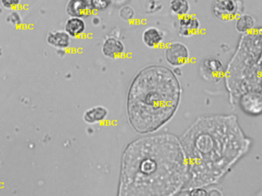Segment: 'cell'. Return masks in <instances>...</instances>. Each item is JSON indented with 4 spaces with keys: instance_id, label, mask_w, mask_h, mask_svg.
Returning <instances> with one entry per match:
<instances>
[{
    "instance_id": "cell-1",
    "label": "cell",
    "mask_w": 262,
    "mask_h": 196,
    "mask_svg": "<svg viewBox=\"0 0 262 196\" xmlns=\"http://www.w3.org/2000/svg\"><path fill=\"white\" fill-rule=\"evenodd\" d=\"M187 180L180 140L170 134L136 139L124 152L119 195H174Z\"/></svg>"
},
{
    "instance_id": "cell-2",
    "label": "cell",
    "mask_w": 262,
    "mask_h": 196,
    "mask_svg": "<svg viewBox=\"0 0 262 196\" xmlns=\"http://www.w3.org/2000/svg\"><path fill=\"white\" fill-rule=\"evenodd\" d=\"M187 164L186 186L217 182L244 154L248 142L233 116L198 119L181 138Z\"/></svg>"
},
{
    "instance_id": "cell-3",
    "label": "cell",
    "mask_w": 262,
    "mask_h": 196,
    "mask_svg": "<svg viewBox=\"0 0 262 196\" xmlns=\"http://www.w3.org/2000/svg\"><path fill=\"white\" fill-rule=\"evenodd\" d=\"M180 84L163 66H148L132 82L127 97L128 121L141 134L152 133L172 118L180 102Z\"/></svg>"
},
{
    "instance_id": "cell-4",
    "label": "cell",
    "mask_w": 262,
    "mask_h": 196,
    "mask_svg": "<svg viewBox=\"0 0 262 196\" xmlns=\"http://www.w3.org/2000/svg\"><path fill=\"white\" fill-rule=\"evenodd\" d=\"M248 34V33H247ZM248 38H243L237 55L231 62L228 70V86L233 93L238 92L240 96L248 92H261V41L250 49Z\"/></svg>"
},
{
    "instance_id": "cell-5",
    "label": "cell",
    "mask_w": 262,
    "mask_h": 196,
    "mask_svg": "<svg viewBox=\"0 0 262 196\" xmlns=\"http://www.w3.org/2000/svg\"><path fill=\"white\" fill-rule=\"evenodd\" d=\"M242 9V3L239 0H214L211 7L214 16L222 21L235 19Z\"/></svg>"
},
{
    "instance_id": "cell-6",
    "label": "cell",
    "mask_w": 262,
    "mask_h": 196,
    "mask_svg": "<svg viewBox=\"0 0 262 196\" xmlns=\"http://www.w3.org/2000/svg\"><path fill=\"white\" fill-rule=\"evenodd\" d=\"M189 50L180 41L170 43L165 49V58L167 63L172 67H180L189 61Z\"/></svg>"
},
{
    "instance_id": "cell-7",
    "label": "cell",
    "mask_w": 262,
    "mask_h": 196,
    "mask_svg": "<svg viewBox=\"0 0 262 196\" xmlns=\"http://www.w3.org/2000/svg\"><path fill=\"white\" fill-rule=\"evenodd\" d=\"M239 105L247 114L257 116L261 113V92H248L239 97Z\"/></svg>"
},
{
    "instance_id": "cell-8",
    "label": "cell",
    "mask_w": 262,
    "mask_h": 196,
    "mask_svg": "<svg viewBox=\"0 0 262 196\" xmlns=\"http://www.w3.org/2000/svg\"><path fill=\"white\" fill-rule=\"evenodd\" d=\"M224 65L220 60L214 58L205 59L201 67L202 77L206 81L217 82L223 75Z\"/></svg>"
},
{
    "instance_id": "cell-9",
    "label": "cell",
    "mask_w": 262,
    "mask_h": 196,
    "mask_svg": "<svg viewBox=\"0 0 262 196\" xmlns=\"http://www.w3.org/2000/svg\"><path fill=\"white\" fill-rule=\"evenodd\" d=\"M67 15L70 17L85 18L93 15L95 9L93 0H69L66 6Z\"/></svg>"
},
{
    "instance_id": "cell-10",
    "label": "cell",
    "mask_w": 262,
    "mask_h": 196,
    "mask_svg": "<svg viewBox=\"0 0 262 196\" xmlns=\"http://www.w3.org/2000/svg\"><path fill=\"white\" fill-rule=\"evenodd\" d=\"M201 23L199 18L193 15H183L179 20V32L181 36L188 38L200 31Z\"/></svg>"
},
{
    "instance_id": "cell-11",
    "label": "cell",
    "mask_w": 262,
    "mask_h": 196,
    "mask_svg": "<svg viewBox=\"0 0 262 196\" xmlns=\"http://www.w3.org/2000/svg\"><path fill=\"white\" fill-rule=\"evenodd\" d=\"M104 56L110 59L120 58L125 52V45L121 40L110 37L104 41L102 46Z\"/></svg>"
},
{
    "instance_id": "cell-12",
    "label": "cell",
    "mask_w": 262,
    "mask_h": 196,
    "mask_svg": "<svg viewBox=\"0 0 262 196\" xmlns=\"http://www.w3.org/2000/svg\"><path fill=\"white\" fill-rule=\"evenodd\" d=\"M47 41L58 50H66L71 45L72 38L65 30H54L49 32Z\"/></svg>"
},
{
    "instance_id": "cell-13",
    "label": "cell",
    "mask_w": 262,
    "mask_h": 196,
    "mask_svg": "<svg viewBox=\"0 0 262 196\" xmlns=\"http://www.w3.org/2000/svg\"><path fill=\"white\" fill-rule=\"evenodd\" d=\"M165 39L163 32L156 27H149L145 29L142 33V41L148 47H157L162 44Z\"/></svg>"
},
{
    "instance_id": "cell-14",
    "label": "cell",
    "mask_w": 262,
    "mask_h": 196,
    "mask_svg": "<svg viewBox=\"0 0 262 196\" xmlns=\"http://www.w3.org/2000/svg\"><path fill=\"white\" fill-rule=\"evenodd\" d=\"M86 29V24L83 18L79 17H70L65 24V31L71 38H79Z\"/></svg>"
},
{
    "instance_id": "cell-15",
    "label": "cell",
    "mask_w": 262,
    "mask_h": 196,
    "mask_svg": "<svg viewBox=\"0 0 262 196\" xmlns=\"http://www.w3.org/2000/svg\"><path fill=\"white\" fill-rule=\"evenodd\" d=\"M108 110L102 106L92 107L85 112L83 119L86 124H95L105 120L108 116Z\"/></svg>"
},
{
    "instance_id": "cell-16",
    "label": "cell",
    "mask_w": 262,
    "mask_h": 196,
    "mask_svg": "<svg viewBox=\"0 0 262 196\" xmlns=\"http://www.w3.org/2000/svg\"><path fill=\"white\" fill-rule=\"evenodd\" d=\"M256 20L249 14H240L235 18V29L242 34L249 33L255 28Z\"/></svg>"
},
{
    "instance_id": "cell-17",
    "label": "cell",
    "mask_w": 262,
    "mask_h": 196,
    "mask_svg": "<svg viewBox=\"0 0 262 196\" xmlns=\"http://www.w3.org/2000/svg\"><path fill=\"white\" fill-rule=\"evenodd\" d=\"M169 8L173 14L181 17L189 14L191 5L188 0H171Z\"/></svg>"
},
{
    "instance_id": "cell-18",
    "label": "cell",
    "mask_w": 262,
    "mask_h": 196,
    "mask_svg": "<svg viewBox=\"0 0 262 196\" xmlns=\"http://www.w3.org/2000/svg\"><path fill=\"white\" fill-rule=\"evenodd\" d=\"M7 22L11 24L12 26H19L23 23V18L21 14L16 9H13L7 14L6 17Z\"/></svg>"
},
{
    "instance_id": "cell-19",
    "label": "cell",
    "mask_w": 262,
    "mask_h": 196,
    "mask_svg": "<svg viewBox=\"0 0 262 196\" xmlns=\"http://www.w3.org/2000/svg\"><path fill=\"white\" fill-rule=\"evenodd\" d=\"M136 12L130 6H124L119 11V16L124 21H130L134 18Z\"/></svg>"
},
{
    "instance_id": "cell-20",
    "label": "cell",
    "mask_w": 262,
    "mask_h": 196,
    "mask_svg": "<svg viewBox=\"0 0 262 196\" xmlns=\"http://www.w3.org/2000/svg\"><path fill=\"white\" fill-rule=\"evenodd\" d=\"M22 0H0V4L4 9H17L19 6H20Z\"/></svg>"
},
{
    "instance_id": "cell-21",
    "label": "cell",
    "mask_w": 262,
    "mask_h": 196,
    "mask_svg": "<svg viewBox=\"0 0 262 196\" xmlns=\"http://www.w3.org/2000/svg\"><path fill=\"white\" fill-rule=\"evenodd\" d=\"M113 0H93V8L95 10L103 11L108 9Z\"/></svg>"
},
{
    "instance_id": "cell-22",
    "label": "cell",
    "mask_w": 262,
    "mask_h": 196,
    "mask_svg": "<svg viewBox=\"0 0 262 196\" xmlns=\"http://www.w3.org/2000/svg\"><path fill=\"white\" fill-rule=\"evenodd\" d=\"M189 194L191 196L208 195V191L201 188V187H198V188H194V189L191 190Z\"/></svg>"
},
{
    "instance_id": "cell-23",
    "label": "cell",
    "mask_w": 262,
    "mask_h": 196,
    "mask_svg": "<svg viewBox=\"0 0 262 196\" xmlns=\"http://www.w3.org/2000/svg\"><path fill=\"white\" fill-rule=\"evenodd\" d=\"M208 195L210 196H222V193L219 190L215 189V188H214V189H211L209 191H208Z\"/></svg>"
},
{
    "instance_id": "cell-24",
    "label": "cell",
    "mask_w": 262,
    "mask_h": 196,
    "mask_svg": "<svg viewBox=\"0 0 262 196\" xmlns=\"http://www.w3.org/2000/svg\"><path fill=\"white\" fill-rule=\"evenodd\" d=\"M93 24H95V26H98V24L100 23V18L99 17L95 16L94 18H93Z\"/></svg>"
}]
</instances>
